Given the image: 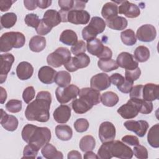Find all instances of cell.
Instances as JSON below:
<instances>
[{"label":"cell","mask_w":159,"mask_h":159,"mask_svg":"<svg viewBox=\"0 0 159 159\" xmlns=\"http://www.w3.org/2000/svg\"><path fill=\"white\" fill-rule=\"evenodd\" d=\"M52 102L51 94L47 91L37 93L36 98L26 107L25 116L28 120L45 122L50 118V108Z\"/></svg>","instance_id":"1"},{"label":"cell","mask_w":159,"mask_h":159,"mask_svg":"<svg viewBox=\"0 0 159 159\" xmlns=\"http://www.w3.org/2000/svg\"><path fill=\"white\" fill-rule=\"evenodd\" d=\"M22 139L28 144H30L39 150L51 139V131L46 127H37L27 124L22 129Z\"/></svg>","instance_id":"2"},{"label":"cell","mask_w":159,"mask_h":159,"mask_svg":"<svg viewBox=\"0 0 159 159\" xmlns=\"http://www.w3.org/2000/svg\"><path fill=\"white\" fill-rule=\"evenodd\" d=\"M25 42L24 35L19 32H8L3 34L0 38V52H7L12 48L22 47Z\"/></svg>","instance_id":"3"},{"label":"cell","mask_w":159,"mask_h":159,"mask_svg":"<svg viewBox=\"0 0 159 159\" xmlns=\"http://www.w3.org/2000/svg\"><path fill=\"white\" fill-rule=\"evenodd\" d=\"M106 24L104 20L98 16H94L90 20L88 25L82 30V37L87 42L95 39L96 36L102 33L106 28Z\"/></svg>","instance_id":"4"},{"label":"cell","mask_w":159,"mask_h":159,"mask_svg":"<svg viewBox=\"0 0 159 159\" xmlns=\"http://www.w3.org/2000/svg\"><path fill=\"white\" fill-rule=\"evenodd\" d=\"M111 157L120 159H130L133 157L132 150L119 140L106 142Z\"/></svg>","instance_id":"5"},{"label":"cell","mask_w":159,"mask_h":159,"mask_svg":"<svg viewBox=\"0 0 159 159\" xmlns=\"http://www.w3.org/2000/svg\"><path fill=\"white\" fill-rule=\"evenodd\" d=\"M71 52L65 47H58L47 57V62L54 68L64 65L71 58Z\"/></svg>","instance_id":"6"},{"label":"cell","mask_w":159,"mask_h":159,"mask_svg":"<svg viewBox=\"0 0 159 159\" xmlns=\"http://www.w3.org/2000/svg\"><path fill=\"white\" fill-rule=\"evenodd\" d=\"M80 89L75 84H69L66 87H58L55 91L57 101L60 104H66L78 96Z\"/></svg>","instance_id":"7"},{"label":"cell","mask_w":159,"mask_h":159,"mask_svg":"<svg viewBox=\"0 0 159 159\" xmlns=\"http://www.w3.org/2000/svg\"><path fill=\"white\" fill-rule=\"evenodd\" d=\"M90 63V58L85 53L71 57L65 65V68L70 72H74L80 68L87 67Z\"/></svg>","instance_id":"8"},{"label":"cell","mask_w":159,"mask_h":159,"mask_svg":"<svg viewBox=\"0 0 159 159\" xmlns=\"http://www.w3.org/2000/svg\"><path fill=\"white\" fill-rule=\"evenodd\" d=\"M117 112L125 119H130L135 117L139 112V104L137 99L130 98L126 104L121 106Z\"/></svg>","instance_id":"9"},{"label":"cell","mask_w":159,"mask_h":159,"mask_svg":"<svg viewBox=\"0 0 159 159\" xmlns=\"http://www.w3.org/2000/svg\"><path fill=\"white\" fill-rule=\"evenodd\" d=\"M89 13L83 9H71L66 14L67 22L75 25L86 24L89 21Z\"/></svg>","instance_id":"10"},{"label":"cell","mask_w":159,"mask_h":159,"mask_svg":"<svg viewBox=\"0 0 159 159\" xmlns=\"http://www.w3.org/2000/svg\"><path fill=\"white\" fill-rule=\"evenodd\" d=\"M116 133V127L112 122L105 121L101 124L99 128V138L102 143L114 140Z\"/></svg>","instance_id":"11"},{"label":"cell","mask_w":159,"mask_h":159,"mask_svg":"<svg viewBox=\"0 0 159 159\" xmlns=\"http://www.w3.org/2000/svg\"><path fill=\"white\" fill-rule=\"evenodd\" d=\"M136 36L141 42H150L156 38L157 30L153 25L144 24L138 28Z\"/></svg>","instance_id":"12"},{"label":"cell","mask_w":159,"mask_h":159,"mask_svg":"<svg viewBox=\"0 0 159 159\" xmlns=\"http://www.w3.org/2000/svg\"><path fill=\"white\" fill-rule=\"evenodd\" d=\"M124 125L128 130L134 132L140 137H142L145 135L149 127L148 123L143 120H129L125 122Z\"/></svg>","instance_id":"13"},{"label":"cell","mask_w":159,"mask_h":159,"mask_svg":"<svg viewBox=\"0 0 159 159\" xmlns=\"http://www.w3.org/2000/svg\"><path fill=\"white\" fill-rule=\"evenodd\" d=\"M109 76L104 73H99L93 76L90 80L91 88L99 91L107 89L111 86Z\"/></svg>","instance_id":"14"},{"label":"cell","mask_w":159,"mask_h":159,"mask_svg":"<svg viewBox=\"0 0 159 159\" xmlns=\"http://www.w3.org/2000/svg\"><path fill=\"white\" fill-rule=\"evenodd\" d=\"M14 61V57L11 53L1 55V68H0V83H3L6 78L8 73L10 71L12 63Z\"/></svg>","instance_id":"15"},{"label":"cell","mask_w":159,"mask_h":159,"mask_svg":"<svg viewBox=\"0 0 159 159\" xmlns=\"http://www.w3.org/2000/svg\"><path fill=\"white\" fill-rule=\"evenodd\" d=\"M119 3L120 6L118 7V13L124 14L129 18H135L140 14V10L137 5L128 1H121Z\"/></svg>","instance_id":"16"},{"label":"cell","mask_w":159,"mask_h":159,"mask_svg":"<svg viewBox=\"0 0 159 159\" xmlns=\"http://www.w3.org/2000/svg\"><path fill=\"white\" fill-rule=\"evenodd\" d=\"M116 62L119 66L127 70L138 68V62L134 60V56L128 52H121L117 57Z\"/></svg>","instance_id":"17"},{"label":"cell","mask_w":159,"mask_h":159,"mask_svg":"<svg viewBox=\"0 0 159 159\" xmlns=\"http://www.w3.org/2000/svg\"><path fill=\"white\" fill-rule=\"evenodd\" d=\"M80 98H83L88 101L93 106L98 104L101 102L100 91L91 88H83L80 90Z\"/></svg>","instance_id":"18"},{"label":"cell","mask_w":159,"mask_h":159,"mask_svg":"<svg viewBox=\"0 0 159 159\" xmlns=\"http://www.w3.org/2000/svg\"><path fill=\"white\" fill-rule=\"evenodd\" d=\"M159 98V86L153 83H147L143 86L142 99L147 101H153Z\"/></svg>","instance_id":"19"},{"label":"cell","mask_w":159,"mask_h":159,"mask_svg":"<svg viewBox=\"0 0 159 159\" xmlns=\"http://www.w3.org/2000/svg\"><path fill=\"white\" fill-rule=\"evenodd\" d=\"M1 112L0 123L1 125L8 131L16 130L19 123L17 119L12 115H8L2 109H1Z\"/></svg>","instance_id":"20"},{"label":"cell","mask_w":159,"mask_h":159,"mask_svg":"<svg viewBox=\"0 0 159 159\" xmlns=\"http://www.w3.org/2000/svg\"><path fill=\"white\" fill-rule=\"evenodd\" d=\"M57 71L48 66L41 67L38 72V78L39 80L46 84H50L55 82V78Z\"/></svg>","instance_id":"21"},{"label":"cell","mask_w":159,"mask_h":159,"mask_svg":"<svg viewBox=\"0 0 159 159\" xmlns=\"http://www.w3.org/2000/svg\"><path fill=\"white\" fill-rule=\"evenodd\" d=\"M55 120L59 124L66 123L71 116V109L67 105L59 106L53 114Z\"/></svg>","instance_id":"22"},{"label":"cell","mask_w":159,"mask_h":159,"mask_svg":"<svg viewBox=\"0 0 159 159\" xmlns=\"http://www.w3.org/2000/svg\"><path fill=\"white\" fill-rule=\"evenodd\" d=\"M34 73L32 65L27 61L20 62L16 68V75L20 80H27L31 78Z\"/></svg>","instance_id":"23"},{"label":"cell","mask_w":159,"mask_h":159,"mask_svg":"<svg viewBox=\"0 0 159 159\" xmlns=\"http://www.w3.org/2000/svg\"><path fill=\"white\" fill-rule=\"evenodd\" d=\"M44 22L53 28L61 22V17L59 12L54 9H49L45 12L43 17Z\"/></svg>","instance_id":"24"},{"label":"cell","mask_w":159,"mask_h":159,"mask_svg":"<svg viewBox=\"0 0 159 159\" xmlns=\"http://www.w3.org/2000/svg\"><path fill=\"white\" fill-rule=\"evenodd\" d=\"M72 109L76 114H84L88 111H89L93 107V105L91 104L86 99L80 98L78 99H75L71 102Z\"/></svg>","instance_id":"25"},{"label":"cell","mask_w":159,"mask_h":159,"mask_svg":"<svg viewBox=\"0 0 159 159\" xmlns=\"http://www.w3.org/2000/svg\"><path fill=\"white\" fill-rule=\"evenodd\" d=\"M105 46L102 44V42L98 38H95L87 42L86 50L88 52L98 58L100 57L104 50Z\"/></svg>","instance_id":"26"},{"label":"cell","mask_w":159,"mask_h":159,"mask_svg":"<svg viewBox=\"0 0 159 159\" xmlns=\"http://www.w3.org/2000/svg\"><path fill=\"white\" fill-rule=\"evenodd\" d=\"M41 153L43 157L47 159H62L63 158V153L58 151L55 147L49 143L42 148Z\"/></svg>","instance_id":"27"},{"label":"cell","mask_w":159,"mask_h":159,"mask_svg":"<svg viewBox=\"0 0 159 159\" xmlns=\"http://www.w3.org/2000/svg\"><path fill=\"white\" fill-rule=\"evenodd\" d=\"M117 14L118 6L117 4L111 1L107 2L104 4L101 10V15L106 20L117 16Z\"/></svg>","instance_id":"28"},{"label":"cell","mask_w":159,"mask_h":159,"mask_svg":"<svg viewBox=\"0 0 159 159\" xmlns=\"http://www.w3.org/2000/svg\"><path fill=\"white\" fill-rule=\"evenodd\" d=\"M106 25L113 29L116 30H122L125 29L127 27L128 22L127 20L121 16H116L111 19L106 20Z\"/></svg>","instance_id":"29"},{"label":"cell","mask_w":159,"mask_h":159,"mask_svg":"<svg viewBox=\"0 0 159 159\" xmlns=\"http://www.w3.org/2000/svg\"><path fill=\"white\" fill-rule=\"evenodd\" d=\"M46 47V40L45 37L40 35L32 37L29 42L30 50L34 52H42Z\"/></svg>","instance_id":"30"},{"label":"cell","mask_w":159,"mask_h":159,"mask_svg":"<svg viewBox=\"0 0 159 159\" xmlns=\"http://www.w3.org/2000/svg\"><path fill=\"white\" fill-rule=\"evenodd\" d=\"M55 134L60 140L68 141L73 136V130L67 125H58L55 127Z\"/></svg>","instance_id":"31"},{"label":"cell","mask_w":159,"mask_h":159,"mask_svg":"<svg viewBox=\"0 0 159 159\" xmlns=\"http://www.w3.org/2000/svg\"><path fill=\"white\" fill-rule=\"evenodd\" d=\"M59 40L65 45L73 46L78 42V36L73 30L66 29L61 32Z\"/></svg>","instance_id":"32"},{"label":"cell","mask_w":159,"mask_h":159,"mask_svg":"<svg viewBox=\"0 0 159 159\" xmlns=\"http://www.w3.org/2000/svg\"><path fill=\"white\" fill-rule=\"evenodd\" d=\"M147 141L151 147H159V124H156L150 128L147 135Z\"/></svg>","instance_id":"33"},{"label":"cell","mask_w":159,"mask_h":159,"mask_svg":"<svg viewBox=\"0 0 159 159\" xmlns=\"http://www.w3.org/2000/svg\"><path fill=\"white\" fill-rule=\"evenodd\" d=\"M117 94L112 91H106L101 96V102L104 106L113 107L119 102Z\"/></svg>","instance_id":"34"},{"label":"cell","mask_w":159,"mask_h":159,"mask_svg":"<svg viewBox=\"0 0 159 159\" xmlns=\"http://www.w3.org/2000/svg\"><path fill=\"white\" fill-rule=\"evenodd\" d=\"M96 146L95 139L92 135H85L81 138L80 141L79 147L83 152L92 151Z\"/></svg>","instance_id":"35"},{"label":"cell","mask_w":159,"mask_h":159,"mask_svg":"<svg viewBox=\"0 0 159 159\" xmlns=\"http://www.w3.org/2000/svg\"><path fill=\"white\" fill-rule=\"evenodd\" d=\"M122 43L127 46H132L137 42V38L133 30L129 29L122 31L120 34Z\"/></svg>","instance_id":"36"},{"label":"cell","mask_w":159,"mask_h":159,"mask_svg":"<svg viewBox=\"0 0 159 159\" xmlns=\"http://www.w3.org/2000/svg\"><path fill=\"white\" fill-rule=\"evenodd\" d=\"M55 82L59 87H66L71 82V75L66 71H60L56 74Z\"/></svg>","instance_id":"37"},{"label":"cell","mask_w":159,"mask_h":159,"mask_svg":"<svg viewBox=\"0 0 159 159\" xmlns=\"http://www.w3.org/2000/svg\"><path fill=\"white\" fill-rule=\"evenodd\" d=\"M134 58L137 62L147 61L150 58L149 49L143 45L137 47L134 51Z\"/></svg>","instance_id":"38"},{"label":"cell","mask_w":159,"mask_h":159,"mask_svg":"<svg viewBox=\"0 0 159 159\" xmlns=\"http://www.w3.org/2000/svg\"><path fill=\"white\" fill-rule=\"evenodd\" d=\"M17 22V16L14 12H7L1 17V27L9 29L12 27Z\"/></svg>","instance_id":"39"},{"label":"cell","mask_w":159,"mask_h":159,"mask_svg":"<svg viewBox=\"0 0 159 159\" xmlns=\"http://www.w3.org/2000/svg\"><path fill=\"white\" fill-rule=\"evenodd\" d=\"M98 66L103 71L109 72L118 68L119 66L117 62L113 59L99 60L98 61Z\"/></svg>","instance_id":"40"},{"label":"cell","mask_w":159,"mask_h":159,"mask_svg":"<svg viewBox=\"0 0 159 159\" xmlns=\"http://www.w3.org/2000/svg\"><path fill=\"white\" fill-rule=\"evenodd\" d=\"M6 109L11 113H17L22 109V101L17 99H11L6 104Z\"/></svg>","instance_id":"41"},{"label":"cell","mask_w":159,"mask_h":159,"mask_svg":"<svg viewBox=\"0 0 159 159\" xmlns=\"http://www.w3.org/2000/svg\"><path fill=\"white\" fill-rule=\"evenodd\" d=\"M137 99L139 104V112L144 114H148L152 112L153 110V104L151 101H145L143 99Z\"/></svg>","instance_id":"42"},{"label":"cell","mask_w":159,"mask_h":159,"mask_svg":"<svg viewBox=\"0 0 159 159\" xmlns=\"http://www.w3.org/2000/svg\"><path fill=\"white\" fill-rule=\"evenodd\" d=\"M89 122L87 119L80 118L74 122V127L76 132L82 133L86 131L89 128Z\"/></svg>","instance_id":"43"},{"label":"cell","mask_w":159,"mask_h":159,"mask_svg":"<svg viewBox=\"0 0 159 159\" xmlns=\"http://www.w3.org/2000/svg\"><path fill=\"white\" fill-rule=\"evenodd\" d=\"M40 19H39V16L34 13L28 14L25 16L24 21L26 25L29 27H31L33 28L36 29V27L38 26Z\"/></svg>","instance_id":"44"},{"label":"cell","mask_w":159,"mask_h":159,"mask_svg":"<svg viewBox=\"0 0 159 159\" xmlns=\"http://www.w3.org/2000/svg\"><path fill=\"white\" fill-rule=\"evenodd\" d=\"M133 153L136 158L139 159L148 158V151L147 148L141 145H137L133 148Z\"/></svg>","instance_id":"45"},{"label":"cell","mask_w":159,"mask_h":159,"mask_svg":"<svg viewBox=\"0 0 159 159\" xmlns=\"http://www.w3.org/2000/svg\"><path fill=\"white\" fill-rule=\"evenodd\" d=\"M71 52L73 54L77 55L78 54L84 53L86 51V45L83 40H78V42L71 46Z\"/></svg>","instance_id":"46"},{"label":"cell","mask_w":159,"mask_h":159,"mask_svg":"<svg viewBox=\"0 0 159 159\" xmlns=\"http://www.w3.org/2000/svg\"><path fill=\"white\" fill-rule=\"evenodd\" d=\"M141 75V70L140 68H137L134 70H125V78L130 81L134 82L139 78Z\"/></svg>","instance_id":"47"},{"label":"cell","mask_w":159,"mask_h":159,"mask_svg":"<svg viewBox=\"0 0 159 159\" xmlns=\"http://www.w3.org/2000/svg\"><path fill=\"white\" fill-rule=\"evenodd\" d=\"M39 150L35 148L30 144L27 145L23 151V157L22 158H36L38 154Z\"/></svg>","instance_id":"48"},{"label":"cell","mask_w":159,"mask_h":159,"mask_svg":"<svg viewBox=\"0 0 159 159\" xmlns=\"http://www.w3.org/2000/svg\"><path fill=\"white\" fill-rule=\"evenodd\" d=\"M35 91L33 86H28L23 91L22 93V98L24 101L29 104L35 97Z\"/></svg>","instance_id":"49"},{"label":"cell","mask_w":159,"mask_h":159,"mask_svg":"<svg viewBox=\"0 0 159 159\" xmlns=\"http://www.w3.org/2000/svg\"><path fill=\"white\" fill-rule=\"evenodd\" d=\"M52 29V27H50L49 25H48L43 20V19H40V22L38 25V26L36 27L35 30L36 32L40 35H45L48 34L51 30Z\"/></svg>","instance_id":"50"},{"label":"cell","mask_w":159,"mask_h":159,"mask_svg":"<svg viewBox=\"0 0 159 159\" xmlns=\"http://www.w3.org/2000/svg\"><path fill=\"white\" fill-rule=\"evenodd\" d=\"M143 85L139 84L132 87L130 91V98L142 99Z\"/></svg>","instance_id":"51"},{"label":"cell","mask_w":159,"mask_h":159,"mask_svg":"<svg viewBox=\"0 0 159 159\" xmlns=\"http://www.w3.org/2000/svg\"><path fill=\"white\" fill-rule=\"evenodd\" d=\"M58 6L61 8L60 10L68 12L73 9L74 1L73 0H59L58 1Z\"/></svg>","instance_id":"52"},{"label":"cell","mask_w":159,"mask_h":159,"mask_svg":"<svg viewBox=\"0 0 159 159\" xmlns=\"http://www.w3.org/2000/svg\"><path fill=\"white\" fill-rule=\"evenodd\" d=\"M111 83H112L114 85L117 87L120 86L125 81V78L119 73H116L112 74L110 77Z\"/></svg>","instance_id":"53"},{"label":"cell","mask_w":159,"mask_h":159,"mask_svg":"<svg viewBox=\"0 0 159 159\" xmlns=\"http://www.w3.org/2000/svg\"><path fill=\"white\" fill-rule=\"evenodd\" d=\"M122 141L126 144L132 145V146L139 145V143H140L138 137L134 135H127L124 136L122 138Z\"/></svg>","instance_id":"54"},{"label":"cell","mask_w":159,"mask_h":159,"mask_svg":"<svg viewBox=\"0 0 159 159\" xmlns=\"http://www.w3.org/2000/svg\"><path fill=\"white\" fill-rule=\"evenodd\" d=\"M133 83L134 82L130 81L125 78V81L124 82V83L117 88L120 92L123 93H129L133 87Z\"/></svg>","instance_id":"55"},{"label":"cell","mask_w":159,"mask_h":159,"mask_svg":"<svg viewBox=\"0 0 159 159\" xmlns=\"http://www.w3.org/2000/svg\"><path fill=\"white\" fill-rule=\"evenodd\" d=\"M16 2V1L12 0H1L0 1V10L1 12H5L8 11L12 4Z\"/></svg>","instance_id":"56"},{"label":"cell","mask_w":159,"mask_h":159,"mask_svg":"<svg viewBox=\"0 0 159 159\" xmlns=\"http://www.w3.org/2000/svg\"><path fill=\"white\" fill-rule=\"evenodd\" d=\"M24 4L27 9L32 11L38 7V0H24Z\"/></svg>","instance_id":"57"},{"label":"cell","mask_w":159,"mask_h":159,"mask_svg":"<svg viewBox=\"0 0 159 159\" xmlns=\"http://www.w3.org/2000/svg\"><path fill=\"white\" fill-rule=\"evenodd\" d=\"M52 3L51 0H38V7L40 9H46Z\"/></svg>","instance_id":"58"},{"label":"cell","mask_w":159,"mask_h":159,"mask_svg":"<svg viewBox=\"0 0 159 159\" xmlns=\"http://www.w3.org/2000/svg\"><path fill=\"white\" fill-rule=\"evenodd\" d=\"M87 2V1L84 2L81 1H74V6L73 9L83 10L85 7V4Z\"/></svg>","instance_id":"59"},{"label":"cell","mask_w":159,"mask_h":159,"mask_svg":"<svg viewBox=\"0 0 159 159\" xmlns=\"http://www.w3.org/2000/svg\"><path fill=\"white\" fill-rule=\"evenodd\" d=\"M68 159H70V158L81 159L82 157L81 155V153L79 152L76 150H72L68 153Z\"/></svg>","instance_id":"60"},{"label":"cell","mask_w":159,"mask_h":159,"mask_svg":"<svg viewBox=\"0 0 159 159\" xmlns=\"http://www.w3.org/2000/svg\"><path fill=\"white\" fill-rule=\"evenodd\" d=\"M0 91H1V103L4 104L7 99V93L6 91L2 87H0Z\"/></svg>","instance_id":"61"},{"label":"cell","mask_w":159,"mask_h":159,"mask_svg":"<svg viewBox=\"0 0 159 159\" xmlns=\"http://www.w3.org/2000/svg\"><path fill=\"white\" fill-rule=\"evenodd\" d=\"M84 158H85V159H89V158L98 159V157L97 155H96L92 151H88V152H86V153L84 155Z\"/></svg>","instance_id":"62"}]
</instances>
